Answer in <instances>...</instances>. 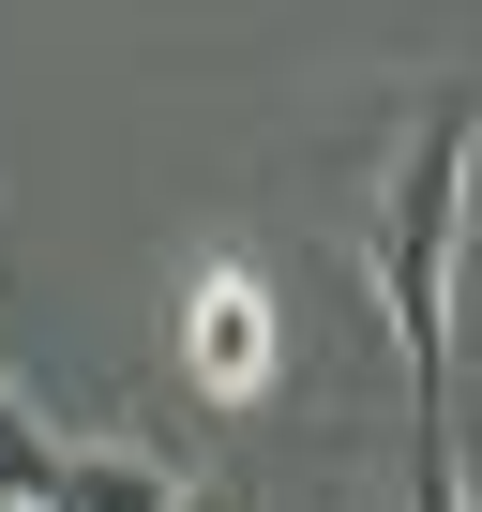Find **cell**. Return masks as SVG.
Wrapping results in <instances>:
<instances>
[{"mask_svg":"<svg viewBox=\"0 0 482 512\" xmlns=\"http://www.w3.org/2000/svg\"><path fill=\"white\" fill-rule=\"evenodd\" d=\"M467 196H482V91L422 106V121L377 151V196H362V272H377V317H392V362H407V422H452V272H467Z\"/></svg>","mask_w":482,"mask_h":512,"instance_id":"cell-1","label":"cell"},{"mask_svg":"<svg viewBox=\"0 0 482 512\" xmlns=\"http://www.w3.org/2000/svg\"><path fill=\"white\" fill-rule=\"evenodd\" d=\"M181 377L211 407H257L272 392V287L257 272H196L181 287Z\"/></svg>","mask_w":482,"mask_h":512,"instance_id":"cell-2","label":"cell"},{"mask_svg":"<svg viewBox=\"0 0 482 512\" xmlns=\"http://www.w3.org/2000/svg\"><path fill=\"white\" fill-rule=\"evenodd\" d=\"M61 512H196V482H181L151 437H76V482H61Z\"/></svg>","mask_w":482,"mask_h":512,"instance_id":"cell-3","label":"cell"},{"mask_svg":"<svg viewBox=\"0 0 482 512\" xmlns=\"http://www.w3.org/2000/svg\"><path fill=\"white\" fill-rule=\"evenodd\" d=\"M61 482H76V437L16 392V362H0V512H61Z\"/></svg>","mask_w":482,"mask_h":512,"instance_id":"cell-4","label":"cell"},{"mask_svg":"<svg viewBox=\"0 0 482 512\" xmlns=\"http://www.w3.org/2000/svg\"><path fill=\"white\" fill-rule=\"evenodd\" d=\"M407 512H482L467 467H452V422H407Z\"/></svg>","mask_w":482,"mask_h":512,"instance_id":"cell-5","label":"cell"}]
</instances>
